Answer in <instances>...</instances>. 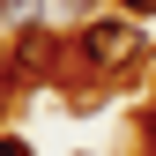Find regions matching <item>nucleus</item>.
<instances>
[{
	"label": "nucleus",
	"instance_id": "1",
	"mask_svg": "<svg viewBox=\"0 0 156 156\" xmlns=\"http://www.w3.org/2000/svg\"><path fill=\"white\" fill-rule=\"evenodd\" d=\"M74 60H82V74H97V82H119V74L141 67V30L134 23H82L74 30Z\"/></svg>",
	"mask_w": 156,
	"mask_h": 156
},
{
	"label": "nucleus",
	"instance_id": "2",
	"mask_svg": "<svg viewBox=\"0 0 156 156\" xmlns=\"http://www.w3.org/2000/svg\"><path fill=\"white\" fill-rule=\"evenodd\" d=\"M60 52H67V37H52V30H23V37H15V52H8V74H15V82H37V74H52V67H60Z\"/></svg>",
	"mask_w": 156,
	"mask_h": 156
},
{
	"label": "nucleus",
	"instance_id": "3",
	"mask_svg": "<svg viewBox=\"0 0 156 156\" xmlns=\"http://www.w3.org/2000/svg\"><path fill=\"white\" fill-rule=\"evenodd\" d=\"M0 156H30V141H15V134H0Z\"/></svg>",
	"mask_w": 156,
	"mask_h": 156
},
{
	"label": "nucleus",
	"instance_id": "4",
	"mask_svg": "<svg viewBox=\"0 0 156 156\" xmlns=\"http://www.w3.org/2000/svg\"><path fill=\"white\" fill-rule=\"evenodd\" d=\"M119 8H126V15H156V0H119Z\"/></svg>",
	"mask_w": 156,
	"mask_h": 156
}]
</instances>
